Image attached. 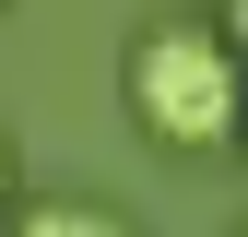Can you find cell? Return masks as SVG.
Listing matches in <instances>:
<instances>
[{
	"label": "cell",
	"instance_id": "obj_2",
	"mask_svg": "<svg viewBox=\"0 0 248 237\" xmlns=\"http://www.w3.org/2000/svg\"><path fill=\"white\" fill-rule=\"evenodd\" d=\"M12 237H130V225H118V214H95V202H36Z\"/></svg>",
	"mask_w": 248,
	"mask_h": 237
},
{
	"label": "cell",
	"instance_id": "obj_1",
	"mask_svg": "<svg viewBox=\"0 0 248 237\" xmlns=\"http://www.w3.org/2000/svg\"><path fill=\"white\" fill-rule=\"evenodd\" d=\"M130 118L154 142H177V154H213V142H236L248 118V71L225 48V24H154L130 48Z\"/></svg>",
	"mask_w": 248,
	"mask_h": 237
},
{
	"label": "cell",
	"instance_id": "obj_4",
	"mask_svg": "<svg viewBox=\"0 0 248 237\" xmlns=\"http://www.w3.org/2000/svg\"><path fill=\"white\" fill-rule=\"evenodd\" d=\"M0 190H12V142H0Z\"/></svg>",
	"mask_w": 248,
	"mask_h": 237
},
{
	"label": "cell",
	"instance_id": "obj_3",
	"mask_svg": "<svg viewBox=\"0 0 248 237\" xmlns=\"http://www.w3.org/2000/svg\"><path fill=\"white\" fill-rule=\"evenodd\" d=\"M225 48H236V59H248V0H225Z\"/></svg>",
	"mask_w": 248,
	"mask_h": 237
}]
</instances>
